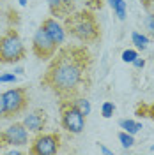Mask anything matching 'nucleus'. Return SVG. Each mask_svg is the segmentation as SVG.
Here are the masks:
<instances>
[{
  "label": "nucleus",
  "instance_id": "nucleus-1",
  "mask_svg": "<svg viewBox=\"0 0 154 155\" xmlns=\"http://www.w3.org/2000/svg\"><path fill=\"white\" fill-rule=\"evenodd\" d=\"M90 71V55L85 48H64L53 55L41 83L62 101L78 97Z\"/></svg>",
  "mask_w": 154,
  "mask_h": 155
},
{
  "label": "nucleus",
  "instance_id": "nucleus-2",
  "mask_svg": "<svg viewBox=\"0 0 154 155\" xmlns=\"http://www.w3.org/2000/svg\"><path fill=\"white\" fill-rule=\"evenodd\" d=\"M64 28L69 35L82 42H94L99 39V25L90 11H78L66 16Z\"/></svg>",
  "mask_w": 154,
  "mask_h": 155
},
{
  "label": "nucleus",
  "instance_id": "nucleus-3",
  "mask_svg": "<svg viewBox=\"0 0 154 155\" xmlns=\"http://www.w3.org/2000/svg\"><path fill=\"white\" fill-rule=\"evenodd\" d=\"M25 57V46L19 34L14 28H9L0 35V64H16Z\"/></svg>",
  "mask_w": 154,
  "mask_h": 155
},
{
  "label": "nucleus",
  "instance_id": "nucleus-4",
  "mask_svg": "<svg viewBox=\"0 0 154 155\" xmlns=\"http://www.w3.org/2000/svg\"><path fill=\"white\" fill-rule=\"evenodd\" d=\"M60 115H62V127L68 132H71V134H80L85 129L87 116L73 104L71 99L60 102Z\"/></svg>",
  "mask_w": 154,
  "mask_h": 155
},
{
  "label": "nucleus",
  "instance_id": "nucleus-5",
  "mask_svg": "<svg viewBox=\"0 0 154 155\" xmlns=\"http://www.w3.org/2000/svg\"><path fill=\"white\" fill-rule=\"evenodd\" d=\"M4 95V104H5V118L19 115L29 102V95H27V90L25 88H11L7 92L2 94Z\"/></svg>",
  "mask_w": 154,
  "mask_h": 155
},
{
  "label": "nucleus",
  "instance_id": "nucleus-6",
  "mask_svg": "<svg viewBox=\"0 0 154 155\" xmlns=\"http://www.w3.org/2000/svg\"><path fill=\"white\" fill-rule=\"evenodd\" d=\"M60 146V136L55 132H39L36 139L32 141L30 153L34 155H53L58 152Z\"/></svg>",
  "mask_w": 154,
  "mask_h": 155
},
{
  "label": "nucleus",
  "instance_id": "nucleus-7",
  "mask_svg": "<svg viewBox=\"0 0 154 155\" xmlns=\"http://www.w3.org/2000/svg\"><path fill=\"white\" fill-rule=\"evenodd\" d=\"M32 51L34 55L41 60H48V58H53V55L57 53V44L50 39V35L44 32L43 27H39L34 34V39H32Z\"/></svg>",
  "mask_w": 154,
  "mask_h": 155
},
{
  "label": "nucleus",
  "instance_id": "nucleus-8",
  "mask_svg": "<svg viewBox=\"0 0 154 155\" xmlns=\"http://www.w3.org/2000/svg\"><path fill=\"white\" fill-rule=\"evenodd\" d=\"M25 146L29 145V130L23 124H12L0 134V146Z\"/></svg>",
  "mask_w": 154,
  "mask_h": 155
},
{
  "label": "nucleus",
  "instance_id": "nucleus-9",
  "mask_svg": "<svg viewBox=\"0 0 154 155\" xmlns=\"http://www.w3.org/2000/svg\"><path fill=\"white\" fill-rule=\"evenodd\" d=\"M25 129L29 130V132H43L44 130V127H46V111L44 109H34V111H30L25 115L23 118V122H21Z\"/></svg>",
  "mask_w": 154,
  "mask_h": 155
},
{
  "label": "nucleus",
  "instance_id": "nucleus-10",
  "mask_svg": "<svg viewBox=\"0 0 154 155\" xmlns=\"http://www.w3.org/2000/svg\"><path fill=\"white\" fill-rule=\"evenodd\" d=\"M41 27L50 35V39L57 44V48L64 44V41H66V28L57 21V18H46L41 23Z\"/></svg>",
  "mask_w": 154,
  "mask_h": 155
},
{
  "label": "nucleus",
  "instance_id": "nucleus-11",
  "mask_svg": "<svg viewBox=\"0 0 154 155\" xmlns=\"http://www.w3.org/2000/svg\"><path fill=\"white\" fill-rule=\"evenodd\" d=\"M48 2V7H50V12L53 14V16H68L69 11L66 9V5H64V2L62 0H46Z\"/></svg>",
  "mask_w": 154,
  "mask_h": 155
},
{
  "label": "nucleus",
  "instance_id": "nucleus-12",
  "mask_svg": "<svg viewBox=\"0 0 154 155\" xmlns=\"http://www.w3.org/2000/svg\"><path fill=\"white\" fill-rule=\"evenodd\" d=\"M108 4H110V7L112 11L115 12V16L121 21H124L126 19V11H128V5H126L124 0H108Z\"/></svg>",
  "mask_w": 154,
  "mask_h": 155
},
{
  "label": "nucleus",
  "instance_id": "nucleus-13",
  "mask_svg": "<svg viewBox=\"0 0 154 155\" xmlns=\"http://www.w3.org/2000/svg\"><path fill=\"white\" fill-rule=\"evenodd\" d=\"M119 125H121V129H124L126 132H129V134H133V136H135L136 132L142 130V124L136 122V120H131V118H128V120H121Z\"/></svg>",
  "mask_w": 154,
  "mask_h": 155
},
{
  "label": "nucleus",
  "instance_id": "nucleus-14",
  "mask_svg": "<svg viewBox=\"0 0 154 155\" xmlns=\"http://www.w3.org/2000/svg\"><path fill=\"white\" fill-rule=\"evenodd\" d=\"M71 101H73V104H75V106H76L85 116H87V115H90V111H92V106H90V102L87 101L85 97H75V99H71Z\"/></svg>",
  "mask_w": 154,
  "mask_h": 155
},
{
  "label": "nucleus",
  "instance_id": "nucleus-15",
  "mask_svg": "<svg viewBox=\"0 0 154 155\" xmlns=\"http://www.w3.org/2000/svg\"><path fill=\"white\" fill-rule=\"evenodd\" d=\"M131 42H133L138 49H147L149 37L144 35V34H140V32H133V34H131Z\"/></svg>",
  "mask_w": 154,
  "mask_h": 155
},
{
  "label": "nucleus",
  "instance_id": "nucleus-16",
  "mask_svg": "<svg viewBox=\"0 0 154 155\" xmlns=\"http://www.w3.org/2000/svg\"><path fill=\"white\" fill-rule=\"evenodd\" d=\"M119 141H121V145L124 146V148H131V146L135 145L133 134H129V132H126V130H122V132L119 134Z\"/></svg>",
  "mask_w": 154,
  "mask_h": 155
},
{
  "label": "nucleus",
  "instance_id": "nucleus-17",
  "mask_svg": "<svg viewBox=\"0 0 154 155\" xmlns=\"http://www.w3.org/2000/svg\"><path fill=\"white\" fill-rule=\"evenodd\" d=\"M114 113H115V104L110 102V101L103 102V106H101V115H103V118H112Z\"/></svg>",
  "mask_w": 154,
  "mask_h": 155
},
{
  "label": "nucleus",
  "instance_id": "nucleus-18",
  "mask_svg": "<svg viewBox=\"0 0 154 155\" xmlns=\"http://www.w3.org/2000/svg\"><path fill=\"white\" fill-rule=\"evenodd\" d=\"M136 57H138V53H136L135 49H124L122 51V60H124L126 64H133Z\"/></svg>",
  "mask_w": 154,
  "mask_h": 155
},
{
  "label": "nucleus",
  "instance_id": "nucleus-19",
  "mask_svg": "<svg viewBox=\"0 0 154 155\" xmlns=\"http://www.w3.org/2000/svg\"><path fill=\"white\" fill-rule=\"evenodd\" d=\"M18 81V78L14 72H4V74H0V83H16Z\"/></svg>",
  "mask_w": 154,
  "mask_h": 155
},
{
  "label": "nucleus",
  "instance_id": "nucleus-20",
  "mask_svg": "<svg viewBox=\"0 0 154 155\" xmlns=\"http://www.w3.org/2000/svg\"><path fill=\"white\" fill-rule=\"evenodd\" d=\"M145 27L149 30V35L154 39V14H149V16L145 18Z\"/></svg>",
  "mask_w": 154,
  "mask_h": 155
},
{
  "label": "nucleus",
  "instance_id": "nucleus-21",
  "mask_svg": "<svg viewBox=\"0 0 154 155\" xmlns=\"http://www.w3.org/2000/svg\"><path fill=\"white\" fill-rule=\"evenodd\" d=\"M133 65H135L136 69H144L145 67V60L144 58H140V57H136L135 62H133Z\"/></svg>",
  "mask_w": 154,
  "mask_h": 155
},
{
  "label": "nucleus",
  "instance_id": "nucleus-22",
  "mask_svg": "<svg viewBox=\"0 0 154 155\" xmlns=\"http://www.w3.org/2000/svg\"><path fill=\"white\" fill-rule=\"evenodd\" d=\"M0 118H5V104H4V95L0 94Z\"/></svg>",
  "mask_w": 154,
  "mask_h": 155
},
{
  "label": "nucleus",
  "instance_id": "nucleus-23",
  "mask_svg": "<svg viewBox=\"0 0 154 155\" xmlns=\"http://www.w3.org/2000/svg\"><path fill=\"white\" fill-rule=\"evenodd\" d=\"M87 4H89V7H101V0H85Z\"/></svg>",
  "mask_w": 154,
  "mask_h": 155
},
{
  "label": "nucleus",
  "instance_id": "nucleus-24",
  "mask_svg": "<svg viewBox=\"0 0 154 155\" xmlns=\"http://www.w3.org/2000/svg\"><path fill=\"white\" fill-rule=\"evenodd\" d=\"M99 150H101V153H106V155L112 153V150H110V148H106L105 145H101V143H99Z\"/></svg>",
  "mask_w": 154,
  "mask_h": 155
},
{
  "label": "nucleus",
  "instance_id": "nucleus-25",
  "mask_svg": "<svg viewBox=\"0 0 154 155\" xmlns=\"http://www.w3.org/2000/svg\"><path fill=\"white\" fill-rule=\"evenodd\" d=\"M147 115H149V116H151V118L154 120V102H152V104H151L149 107H147Z\"/></svg>",
  "mask_w": 154,
  "mask_h": 155
},
{
  "label": "nucleus",
  "instance_id": "nucleus-26",
  "mask_svg": "<svg viewBox=\"0 0 154 155\" xmlns=\"http://www.w3.org/2000/svg\"><path fill=\"white\" fill-rule=\"evenodd\" d=\"M62 2H64V5H66V9H71V7H73V4H75V0H62Z\"/></svg>",
  "mask_w": 154,
  "mask_h": 155
},
{
  "label": "nucleus",
  "instance_id": "nucleus-27",
  "mask_svg": "<svg viewBox=\"0 0 154 155\" xmlns=\"http://www.w3.org/2000/svg\"><path fill=\"white\" fill-rule=\"evenodd\" d=\"M154 0H142V4H144L145 7H151V4H152Z\"/></svg>",
  "mask_w": 154,
  "mask_h": 155
},
{
  "label": "nucleus",
  "instance_id": "nucleus-28",
  "mask_svg": "<svg viewBox=\"0 0 154 155\" xmlns=\"http://www.w3.org/2000/svg\"><path fill=\"white\" fill-rule=\"evenodd\" d=\"M14 72H16V74H23V69H21V67H16V69H14Z\"/></svg>",
  "mask_w": 154,
  "mask_h": 155
},
{
  "label": "nucleus",
  "instance_id": "nucleus-29",
  "mask_svg": "<svg viewBox=\"0 0 154 155\" xmlns=\"http://www.w3.org/2000/svg\"><path fill=\"white\" fill-rule=\"evenodd\" d=\"M19 4H21V5H27V2H29V0H18Z\"/></svg>",
  "mask_w": 154,
  "mask_h": 155
},
{
  "label": "nucleus",
  "instance_id": "nucleus-30",
  "mask_svg": "<svg viewBox=\"0 0 154 155\" xmlns=\"http://www.w3.org/2000/svg\"><path fill=\"white\" fill-rule=\"evenodd\" d=\"M151 152H154V146H151Z\"/></svg>",
  "mask_w": 154,
  "mask_h": 155
}]
</instances>
